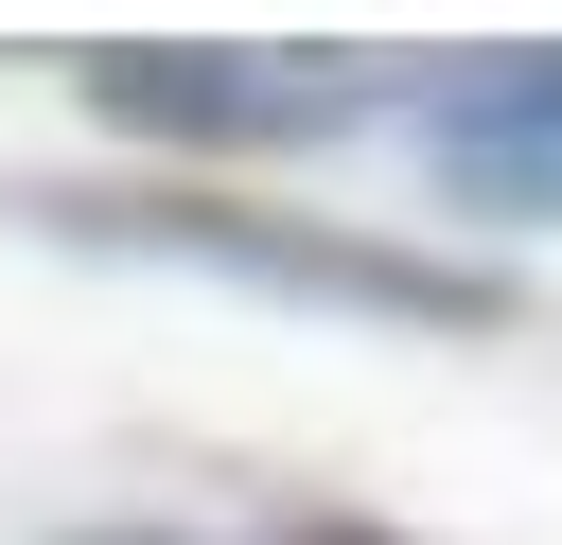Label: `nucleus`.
<instances>
[{
    "mask_svg": "<svg viewBox=\"0 0 562 545\" xmlns=\"http://www.w3.org/2000/svg\"><path fill=\"white\" fill-rule=\"evenodd\" d=\"M0 211L53 229V246H123V264H193V281L351 316V334H527V281H492L457 246H404V229L263 211V193H211V176H18Z\"/></svg>",
    "mask_w": 562,
    "mask_h": 545,
    "instance_id": "obj_1",
    "label": "nucleus"
},
{
    "mask_svg": "<svg viewBox=\"0 0 562 545\" xmlns=\"http://www.w3.org/2000/svg\"><path fill=\"white\" fill-rule=\"evenodd\" d=\"M88 123L158 158H316L386 105V53H281V35H88L70 53Z\"/></svg>",
    "mask_w": 562,
    "mask_h": 545,
    "instance_id": "obj_2",
    "label": "nucleus"
},
{
    "mask_svg": "<svg viewBox=\"0 0 562 545\" xmlns=\"http://www.w3.org/2000/svg\"><path fill=\"white\" fill-rule=\"evenodd\" d=\"M422 158H439L457 211L562 229V35H544V53H457V70L422 88Z\"/></svg>",
    "mask_w": 562,
    "mask_h": 545,
    "instance_id": "obj_3",
    "label": "nucleus"
},
{
    "mask_svg": "<svg viewBox=\"0 0 562 545\" xmlns=\"http://www.w3.org/2000/svg\"><path fill=\"white\" fill-rule=\"evenodd\" d=\"M281 545H404L386 510H281Z\"/></svg>",
    "mask_w": 562,
    "mask_h": 545,
    "instance_id": "obj_4",
    "label": "nucleus"
},
{
    "mask_svg": "<svg viewBox=\"0 0 562 545\" xmlns=\"http://www.w3.org/2000/svg\"><path fill=\"white\" fill-rule=\"evenodd\" d=\"M105 545H158V527H105Z\"/></svg>",
    "mask_w": 562,
    "mask_h": 545,
    "instance_id": "obj_5",
    "label": "nucleus"
}]
</instances>
